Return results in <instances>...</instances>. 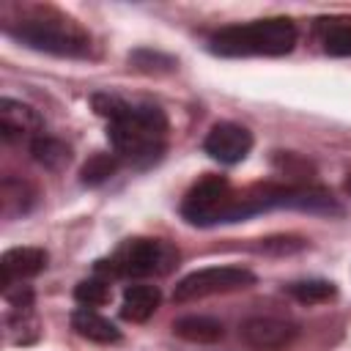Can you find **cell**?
I'll return each mask as SVG.
<instances>
[{
	"label": "cell",
	"mask_w": 351,
	"mask_h": 351,
	"mask_svg": "<svg viewBox=\"0 0 351 351\" xmlns=\"http://www.w3.org/2000/svg\"><path fill=\"white\" fill-rule=\"evenodd\" d=\"M93 110L110 121L107 134L118 159L145 167L162 156L167 137V115L162 107L148 101L132 104L115 93H96Z\"/></svg>",
	"instance_id": "1"
},
{
	"label": "cell",
	"mask_w": 351,
	"mask_h": 351,
	"mask_svg": "<svg viewBox=\"0 0 351 351\" xmlns=\"http://www.w3.org/2000/svg\"><path fill=\"white\" fill-rule=\"evenodd\" d=\"M296 25L285 16L255 19L247 25H228L211 33L208 49L222 58H252V55H288L296 47Z\"/></svg>",
	"instance_id": "2"
},
{
	"label": "cell",
	"mask_w": 351,
	"mask_h": 351,
	"mask_svg": "<svg viewBox=\"0 0 351 351\" xmlns=\"http://www.w3.org/2000/svg\"><path fill=\"white\" fill-rule=\"evenodd\" d=\"M5 30L25 47L58 58H85L90 52L88 30H82L74 19L55 8H33L19 22H11Z\"/></svg>",
	"instance_id": "3"
},
{
	"label": "cell",
	"mask_w": 351,
	"mask_h": 351,
	"mask_svg": "<svg viewBox=\"0 0 351 351\" xmlns=\"http://www.w3.org/2000/svg\"><path fill=\"white\" fill-rule=\"evenodd\" d=\"M178 261V250L162 239H129L123 241L110 261H99L96 271L112 277H151L167 274Z\"/></svg>",
	"instance_id": "4"
},
{
	"label": "cell",
	"mask_w": 351,
	"mask_h": 351,
	"mask_svg": "<svg viewBox=\"0 0 351 351\" xmlns=\"http://www.w3.org/2000/svg\"><path fill=\"white\" fill-rule=\"evenodd\" d=\"M181 214L192 225H217V222H239L241 206L239 195L230 189V184L222 176H203L184 197Z\"/></svg>",
	"instance_id": "5"
},
{
	"label": "cell",
	"mask_w": 351,
	"mask_h": 351,
	"mask_svg": "<svg viewBox=\"0 0 351 351\" xmlns=\"http://www.w3.org/2000/svg\"><path fill=\"white\" fill-rule=\"evenodd\" d=\"M252 282H255V274L244 266H206V269H197V271L181 277L173 291V299L195 302V299H206V296H217V293L241 291V288H250Z\"/></svg>",
	"instance_id": "6"
},
{
	"label": "cell",
	"mask_w": 351,
	"mask_h": 351,
	"mask_svg": "<svg viewBox=\"0 0 351 351\" xmlns=\"http://www.w3.org/2000/svg\"><path fill=\"white\" fill-rule=\"evenodd\" d=\"M239 335L247 346H252L258 351H280L293 343L299 329L293 321H285L277 315H252V318L241 321Z\"/></svg>",
	"instance_id": "7"
},
{
	"label": "cell",
	"mask_w": 351,
	"mask_h": 351,
	"mask_svg": "<svg viewBox=\"0 0 351 351\" xmlns=\"http://www.w3.org/2000/svg\"><path fill=\"white\" fill-rule=\"evenodd\" d=\"M203 151L222 165H236L252 151V132L233 121L214 123L203 140Z\"/></svg>",
	"instance_id": "8"
},
{
	"label": "cell",
	"mask_w": 351,
	"mask_h": 351,
	"mask_svg": "<svg viewBox=\"0 0 351 351\" xmlns=\"http://www.w3.org/2000/svg\"><path fill=\"white\" fill-rule=\"evenodd\" d=\"M44 129V121L41 115L30 107V104H22L16 99H0V134L8 140V143H22V140H36Z\"/></svg>",
	"instance_id": "9"
},
{
	"label": "cell",
	"mask_w": 351,
	"mask_h": 351,
	"mask_svg": "<svg viewBox=\"0 0 351 351\" xmlns=\"http://www.w3.org/2000/svg\"><path fill=\"white\" fill-rule=\"evenodd\" d=\"M47 250L41 247H14L8 252H3L0 258V282L3 288H11V285H22L25 280L41 274L47 269Z\"/></svg>",
	"instance_id": "10"
},
{
	"label": "cell",
	"mask_w": 351,
	"mask_h": 351,
	"mask_svg": "<svg viewBox=\"0 0 351 351\" xmlns=\"http://www.w3.org/2000/svg\"><path fill=\"white\" fill-rule=\"evenodd\" d=\"M162 302V293L156 285H145V282H134L123 288V302H121V315L132 324H143L148 321L156 307Z\"/></svg>",
	"instance_id": "11"
},
{
	"label": "cell",
	"mask_w": 351,
	"mask_h": 351,
	"mask_svg": "<svg viewBox=\"0 0 351 351\" xmlns=\"http://www.w3.org/2000/svg\"><path fill=\"white\" fill-rule=\"evenodd\" d=\"M71 329H74L80 337H85V340H90V343H101V346L121 340L118 326H115L110 318H104V315H99L96 310H90V307H80V310L71 313Z\"/></svg>",
	"instance_id": "12"
},
{
	"label": "cell",
	"mask_w": 351,
	"mask_h": 351,
	"mask_svg": "<svg viewBox=\"0 0 351 351\" xmlns=\"http://www.w3.org/2000/svg\"><path fill=\"white\" fill-rule=\"evenodd\" d=\"M318 38L326 55L351 58V19L348 16L318 19Z\"/></svg>",
	"instance_id": "13"
},
{
	"label": "cell",
	"mask_w": 351,
	"mask_h": 351,
	"mask_svg": "<svg viewBox=\"0 0 351 351\" xmlns=\"http://www.w3.org/2000/svg\"><path fill=\"white\" fill-rule=\"evenodd\" d=\"M173 332L189 343H217L225 335L222 321L211 315H184L173 324Z\"/></svg>",
	"instance_id": "14"
},
{
	"label": "cell",
	"mask_w": 351,
	"mask_h": 351,
	"mask_svg": "<svg viewBox=\"0 0 351 351\" xmlns=\"http://www.w3.org/2000/svg\"><path fill=\"white\" fill-rule=\"evenodd\" d=\"M30 154L38 165H44L47 170H63L71 159V148L58 140V137H49V134H38L33 143H30Z\"/></svg>",
	"instance_id": "15"
},
{
	"label": "cell",
	"mask_w": 351,
	"mask_h": 351,
	"mask_svg": "<svg viewBox=\"0 0 351 351\" xmlns=\"http://www.w3.org/2000/svg\"><path fill=\"white\" fill-rule=\"evenodd\" d=\"M33 203H36V192L27 181H16V178L3 181V186H0V211L5 217L25 214V211H30Z\"/></svg>",
	"instance_id": "16"
},
{
	"label": "cell",
	"mask_w": 351,
	"mask_h": 351,
	"mask_svg": "<svg viewBox=\"0 0 351 351\" xmlns=\"http://www.w3.org/2000/svg\"><path fill=\"white\" fill-rule=\"evenodd\" d=\"M115 170H118V156H115V154L96 151V154L88 156V162L82 165L80 181H82L85 186H99V184H104L107 178H112Z\"/></svg>",
	"instance_id": "17"
},
{
	"label": "cell",
	"mask_w": 351,
	"mask_h": 351,
	"mask_svg": "<svg viewBox=\"0 0 351 351\" xmlns=\"http://www.w3.org/2000/svg\"><path fill=\"white\" fill-rule=\"evenodd\" d=\"M288 293L302 304H321V302L335 299L337 291L329 280H299L288 285Z\"/></svg>",
	"instance_id": "18"
},
{
	"label": "cell",
	"mask_w": 351,
	"mask_h": 351,
	"mask_svg": "<svg viewBox=\"0 0 351 351\" xmlns=\"http://www.w3.org/2000/svg\"><path fill=\"white\" fill-rule=\"evenodd\" d=\"M74 299H77L80 304L90 307V310L107 304V302H110V280L101 277V274H96V277H88V280L77 282V288H74Z\"/></svg>",
	"instance_id": "19"
},
{
	"label": "cell",
	"mask_w": 351,
	"mask_h": 351,
	"mask_svg": "<svg viewBox=\"0 0 351 351\" xmlns=\"http://www.w3.org/2000/svg\"><path fill=\"white\" fill-rule=\"evenodd\" d=\"M346 192L351 195V173H348V178H346Z\"/></svg>",
	"instance_id": "20"
}]
</instances>
